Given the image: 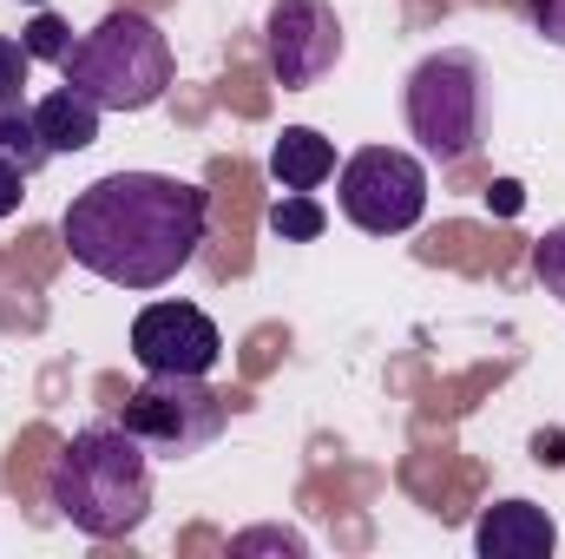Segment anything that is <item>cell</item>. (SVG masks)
I'll return each mask as SVG.
<instances>
[{
	"label": "cell",
	"instance_id": "cell-22",
	"mask_svg": "<svg viewBox=\"0 0 565 559\" xmlns=\"http://www.w3.org/2000/svg\"><path fill=\"white\" fill-rule=\"evenodd\" d=\"M26 7H46V0H26Z\"/></svg>",
	"mask_w": 565,
	"mask_h": 559
},
{
	"label": "cell",
	"instance_id": "cell-3",
	"mask_svg": "<svg viewBox=\"0 0 565 559\" xmlns=\"http://www.w3.org/2000/svg\"><path fill=\"white\" fill-rule=\"evenodd\" d=\"M66 86L86 93L99 113H145L164 99L171 86V40L158 33V20L139 7H113L93 33L73 40V53L60 60Z\"/></svg>",
	"mask_w": 565,
	"mask_h": 559
},
{
	"label": "cell",
	"instance_id": "cell-7",
	"mask_svg": "<svg viewBox=\"0 0 565 559\" xmlns=\"http://www.w3.org/2000/svg\"><path fill=\"white\" fill-rule=\"evenodd\" d=\"M264 46H270V73L282 93L322 86L342 60V20L329 0H277L264 20Z\"/></svg>",
	"mask_w": 565,
	"mask_h": 559
},
{
	"label": "cell",
	"instance_id": "cell-14",
	"mask_svg": "<svg viewBox=\"0 0 565 559\" xmlns=\"http://www.w3.org/2000/svg\"><path fill=\"white\" fill-rule=\"evenodd\" d=\"M26 53H33V60H66V53H73V27H66L60 13H33V20H26Z\"/></svg>",
	"mask_w": 565,
	"mask_h": 559
},
{
	"label": "cell",
	"instance_id": "cell-21",
	"mask_svg": "<svg viewBox=\"0 0 565 559\" xmlns=\"http://www.w3.org/2000/svg\"><path fill=\"white\" fill-rule=\"evenodd\" d=\"M493 191H500V198H493L500 211H520V184H513V178H507V184H493Z\"/></svg>",
	"mask_w": 565,
	"mask_h": 559
},
{
	"label": "cell",
	"instance_id": "cell-9",
	"mask_svg": "<svg viewBox=\"0 0 565 559\" xmlns=\"http://www.w3.org/2000/svg\"><path fill=\"white\" fill-rule=\"evenodd\" d=\"M473 547H480V559H546L559 547V527L533 500H500L473 520Z\"/></svg>",
	"mask_w": 565,
	"mask_h": 559
},
{
	"label": "cell",
	"instance_id": "cell-8",
	"mask_svg": "<svg viewBox=\"0 0 565 559\" xmlns=\"http://www.w3.org/2000/svg\"><path fill=\"white\" fill-rule=\"evenodd\" d=\"M132 356H139L145 376H211L224 356V336L198 303L164 296V303H145L132 316Z\"/></svg>",
	"mask_w": 565,
	"mask_h": 559
},
{
	"label": "cell",
	"instance_id": "cell-15",
	"mask_svg": "<svg viewBox=\"0 0 565 559\" xmlns=\"http://www.w3.org/2000/svg\"><path fill=\"white\" fill-rule=\"evenodd\" d=\"M231 553H289V559H302L309 540H302L296 527H244V534L231 540Z\"/></svg>",
	"mask_w": 565,
	"mask_h": 559
},
{
	"label": "cell",
	"instance_id": "cell-1",
	"mask_svg": "<svg viewBox=\"0 0 565 559\" xmlns=\"http://www.w3.org/2000/svg\"><path fill=\"white\" fill-rule=\"evenodd\" d=\"M211 198L171 171H106L60 211V238L79 271L119 289H164L198 264Z\"/></svg>",
	"mask_w": 565,
	"mask_h": 559
},
{
	"label": "cell",
	"instance_id": "cell-16",
	"mask_svg": "<svg viewBox=\"0 0 565 559\" xmlns=\"http://www.w3.org/2000/svg\"><path fill=\"white\" fill-rule=\"evenodd\" d=\"M533 277L546 283V296L565 303V224H553V231L533 244Z\"/></svg>",
	"mask_w": 565,
	"mask_h": 559
},
{
	"label": "cell",
	"instance_id": "cell-19",
	"mask_svg": "<svg viewBox=\"0 0 565 559\" xmlns=\"http://www.w3.org/2000/svg\"><path fill=\"white\" fill-rule=\"evenodd\" d=\"M20 198H26V171H20L13 158H0V224L20 211Z\"/></svg>",
	"mask_w": 565,
	"mask_h": 559
},
{
	"label": "cell",
	"instance_id": "cell-18",
	"mask_svg": "<svg viewBox=\"0 0 565 559\" xmlns=\"http://www.w3.org/2000/svg\"><path fill=\"white\" fill-rule=\"evenodd\" d=\"M526 20H533V33H540V40L565 46V0H526Z\"/></svg>",
	"mask_w": 565,
	"mask_h": 559
},
{
	"label": "cell",
	"instance_id": "cell-17",
	"mask_svg": "<svg viewBox=\"0 0 565 559\" xmlns=\"http://www.w3.org/2000/svg\"><path fill=\"white\" fill-rule=\"evenodd\" d=\"M26 73H33V53H26V40H7V33H0V106H20V93H26Z\"/></svg>",
	"mask_w": 565,
	"mask_h": 559
},
{
	"label": "cell",
	"instance_id": "cell-2",
	"mask_svg": "<svg viewBox=\"0 0 565 559\" xmlns=\"http://www.w3.org/2000/svg\"><path fill=\"white\" fill-rule=\"evenodd\" d=\"M46 507L86 540H126L151 514V454L126 421L79 428L46 467Z\"/></svg>",
	"mask_w": 565,
	"mask_h": 559
},
{
	"label": "cell",
	"instance_id": "cell-6",
	"mask_svg": "<svg viewBox=\"0 0 565 559\" xmlns=\"http://www.w3.org/2000/svg\"><path fill=\"white\" fill-rule=\"evenodd\" d=\"M119 421L145 441V454L191 461V454H204V447L224 434L231 402H224L204 376H145L139 389L126 395Z\"/></svg>",
	"mask_w": 565,
	"mask_h": 559
},
{
	"label": "cell",
	"instance_id": "cell-4",
	"mask_svg": "<svg viewBox=\"0 0 565 559\" xmlns=\"http://www.w3.org/2000/svg\"><path fill=\"white\" fill-rule=\"evenodd\" d=\"M408 133L422 145V158L434 165H460L487 145V66L467 46H440L408 73L402 93Z\"/></svg>",
	"mask_w": 565,
	"mask_h": 559
},
{
	"label": "cell",
	"instance_id": "cell-12",
	"mask_svg": "<svg viewBox=\"0 0 565 559\" xmlns=\"http://www.w3.org/2000/svg\"><path fill=\"white\" fill-rule=\"evenodd\" d=\"M270 231H277L282 244H316L329 231V211L316 204V191H282L277 204H270Z\"/></svg>",
	"mask_w": 565,
	"mask_h": 559
},
{
	"label": "cell",
	"instance_id": "cell-13",
	"mask_svg": "<svg viewBox=\"0 0 565 559\" xmlns=\"http://www.w3.org/2000/svg\"><path fill=\"white\" fill-rule=\"evenodd\" d=\"M0 158H13V165H20L26 178H33V171H40V165L53 158V151H46V139H40V126H33V113H26V106H0Z\"/></svg>",
	"mask_w": 565,
	"mask_h": 559
},
{
	"label": "cell",
	"instance_id": "cell-5",
	"mask_svg": "<svg viewBox=\"0 0 565 559\" xmlns=\"http://www.w3.org/2000/svg\"><path fill=\"white\" fill-rule=\"evenodd\" d=\"M335 204L369 238H402L427 218V165L402 145H362L335 171Z\"/></svg>",
	"mask_w": 565,
	"mask_h": 559
},
{
	"label": "cell",
	"instance_id": "cell-20",
	"mask_svg": "<svg viewBox=\"0 0 565 559\" xmlns=\"http://www.w3.org/2000/svg\"><path fill=\"white\" fill-rule=\"evenodd\" d=\"M533 461H540V467H565V428H553V434H533Z\"/></svg>",
	"mask_w": 565,
	"mask_h": 559
},
{
	"label": "cell",
	"instance_id": "cell-10",
	"mask_svg": "<svg viewBox=\"0 0 565 559\" xmlns=\"http://www.w3.org/2000/svg\"><path fill=\"white\" fill-rule=\"evenodd\" d=\"M329 171H335V145L322 139L316 126H282L277 145H270V178H277V191H316Z\"/></svg>",
	"mask_w": 565,
	"mask_h": 559
},
{
	"label": "cell",
	"instance_id": "cell-11",
	"mask_svg": "<svg viewBox=\"0 0 565 559\" xmlns=\"http://www.w3.org/2000/svg\"><path fill=\"white\" fill-rule=\"evenodd\" d=\"M33 126H40V139H46L53 158H60V151H86V145L99 139V106H93L86 93L60 86V93H46V99L33 106Z\"/></svg>",
	"mask_w": 565,
	"mask_h": 559
}]
</instances>
